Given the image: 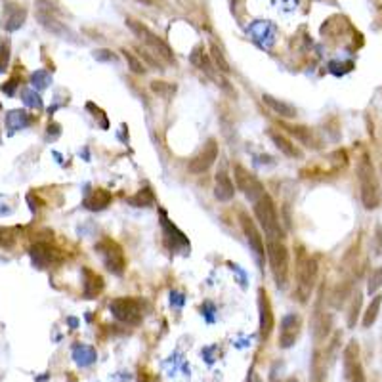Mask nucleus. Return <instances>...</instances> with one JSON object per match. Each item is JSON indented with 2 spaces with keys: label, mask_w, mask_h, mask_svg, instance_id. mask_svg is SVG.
Returning <instances> with one entry per match:
<instances>
[{
  "label": "nucleus",
  "mask_w": 382,
  "mask_h": 382,
  "mask_svg": "<svg viewBox=\"0 0 382 382\" xmlns=\"http://www.w3.org/2000/svg\"><path fill=\"white\" fill-rule=\"evenodd\" d=\"M357 180H360V197L367 211H375L382 203V190L376 176L373 161L367 153H363L357 163Z\"/></svg>",
  "instance_id": "obj_1"
},
{
  "label": "nucleus",
  "mask_w": 382,
  "mask_h": 382,
  "mask_svg": "<svg viewBox=\"0 0 382 382\" xmlns=\"http://www.w3.org/2000/svg\"><path fill=\"white\" fill-rule=\"evenodd\" d=\"M254 216L258 220L260 228L264 230L268 239H285V232L281 228V222L277 218V211L270 195H262V197L254 203Z\"/></svg>",
  "instance_id": "obj_2"
},
{
  "label": "nucleus",
  "mask_w": 382,
  "mask_h": 382,
  "mask_svg": "<svg viewBox=\"0 0 382 382\" xmlns=\"http://www.w3.org/2000/svg\"><path fill=\"white\" fill-rule=\"evenodd\" d=\"M315 281H317V262L312 256L302 254L296 258V301L306 304L314 293Z\"/></svg>",
  "instance_id": "obj_3"
},
{
  "label": "nucleus",
  "mask_w": 382,
  "mask_h": 382,
  "mask_svg": "<svg viewBox=\"0 0 382 382\" xmlns=\"http://www.w3.org/2000/svg\"><path fill=\"white\" fill-rule=\"evenodd\" d=\"M268 258L272 268L273 279L279 289H285L289 279V251L279 239H268Z\"/></svg>",
  "instance_id": "obj_4"
},
{
  "label": "nucleus",
  "mask_w": 382,
  "mask_h": 382,
  "mask_svg": "<svg viewBox=\"0 0 382 382\" xmlns=\"http://www.w3.org/2000/svg\"><path fill=\"white\" fill-rule=\"evenodd\" d=\"M126 25L132 33L136 34L138 39L145 44V46H150L155 55L159 58H164L166 62H174V54H172V48L163 41V39H159L157 34L153 33L150 27H145V23H140L136 20H126Z\"/></svg>",
  "instance_id": "obj_5"
},
{
  "label": "nucleus",
  "mask_w": 382,
  "mask_h": 382,
  "mask_svg": "<svg viewBox=\"0 0 382 382\" xmlns=\"http://www.w3.org/2000/svg\"><path fill=\"white\" fill-rule=\"evenodd\" d=\"M96 253L103 262V266L107 268L111 273L123 275L124 270H126V258H124L123 249L119 243H115L113 239H102L96 245Z\"/></svg>",
  "instance_id": "obj_6"
},
{
  "label": "nucleus",
  "mask_w": 382,
  "mask_h": 382,
  "mask_svg": "<svg viewBox=\"0 0 382 382\" xmlns=\"http://www.w3.org/2000/svg\"><path fill=\"white\" fill-rule=\"evenodd\" d=\"M111 314L115 315L117 320L123 321L126 325H138L143 317L142 302L138 298H130V296H121L111 302Z\"/></svg>",
  "instance_id": "obj_7"
},
{
  "label": "nucleus",
  "mask_w": 382,
  "mask_h": 382,
  "mask_svg": "<svg viewBox=\"0 0 382 382\" xmlns=\"http://www.w3.org/2000/svg\"><path fill=\"white\" fill-rule=\"evenodd\" d=\"M233 176H235V182H237V190L245 195L249 201L256 203L264 193V185L260 184V180L254 174L246 171L243 164H235L233 166Z\"/></svg>",
  "instance_id": "obj_8"
},
{
  "label": "nucleus",
  "mask_w": 382,
  "mask_h": 382,
  "mask_svg": "<svg viewBox=\"0 0 382 382\" xmlns=\"http://www.w3.org/2000/svg\"><path fill=\"white\" fill-rule=\"evenodd\" d=\"M344 376L348 382H365V371L362 363V350L355 341L344 348Z\"/></svg>",
  "instance_id": "obj_9"
},
{
  "label": "nucleus",
  "mask_w": 382,
  "mask_h": 382,
  "mask_svg": "<svg viewBox=\"0 0 382 382\" xmlns=\"http://www.w3.org/2000/svg\"><path fill=\"white\" fill-rule=\"evenodd\" d=\"M241 228H243V232H245V237L249 241V246H251V251L254 253L256 260H258L260 266H264V258H266V246H264V241L260 237L258 228L254 225L253 218L245 214V212H241Z\"/></svg>",
  "instance_id": "obj_10"
},
{
  "label": "nucleus",
  "mask_w": 382,
  "mask_h": 382,
  "mask_svg": "<svg viewBox=\"0 0 382 382\" xmlns=\"http://www.w3.org/2000/svg\"><path fill=\"white\" fill-rule=\"evenodd\" d=\"M216 159H218V143H216V140H212L211 138V140L203 145V150L199 151L197 155L191 159L190 172H193V174H203V172H206L211 169Z\"/></svg>",
  "instance_id": "obj_11"
},
{
  "label": "nucleus",
  "mask_w": 382,
  "mask_h": 382,
  "mask_svg": "<svg viewBox=\"0 0 382 382\" xmlns=\"http://www.w3.org/2000/svg\"><path fill=\"white\" fill-rule=\"evenodd\" d=\"M301 315L298 314H289L281 321V331H279V346L281 348H291L296 338L301 336Z\"/></svg>",
  "instance_id": "obj_12"
},
{
  "label": "nucleus",
  "mask_w": 382,
  "mask_h": 382,
  "mask_svg": "<svg viewBox=\"0 0 382 382\" xmlns=\"http://www.w3.org/2000/svg\"><path fill=\"white\" fill-rule=\"evenodd\" d=\"M258 310H260V341L266 342L273 331V310L272 302L268 298L264 289L258 291Z\"/></svg>",
  "instance_id": "obj_13"
},
{
  "label": "nucleus",
  "mask_w": 382,
  "mask_h": 382,
  "mask_svg": "<svg viewBox=\"0 0 382 382\" xmlns=\"http://www.w3.org/2000/svg\"><path fill=\"white\" fill-rule=\"evenodd\" d=\"M331 327H333V317L327 312H321L320 308H317L314 317H312V333H314L315 341H325L329 333H331Z\"/></svg>",
  "instance_id": "obj_14"
},
{
  "label": "nucleus",
  "mask_w": 382,
  "mask_h": 382,
  "mask_svg": "<svg viewBox=\"0 0 382 382\" xmlns=\"http://www.w3.org/2000/svg\"><path fill=\"white\" fill-rule=\"evenodd\" d=\"M25 8L18 6V4H8L4 8V15H2V27L8 31H15L21 27V23L25 21Z\"/></svg>",
  "instance_id": "obj_15"
},
{
  "label": "nucleus",
  "mask_w": 382,
  "mask_h": 382,
  "mask_svg": "<svg viewBox=\"0 0 382 382\" xmlns=\"http://www.w3.org/2000/svg\"><path fill=\"white\" fill-rule=\"evenodd\" d=\"M214 195L222 203H228V201H232L235 197V187H233L232 180H230V176L224 171H220L216 174V180H214Z\"/></svg>",
  "instance_id": "obj_16"
},
{
  "label": "nucleus",
  "mask_w": 382,
  "mask_h": 382,
  "mask_svg": "<svg viewBox=\"0 0 382 382\" xmlns=\"http://www.w3.org/2000/svg\"><path fill=\"white\" fill-rule=\"evenodd\" d=\"M270 138L273 140V143H275V147L279 151H283V155H286V157H293V159H301L302 157V151L296 147V145H293L291 143V140L286 136H283L281 132H275V130H270Z\"/></svg>",
  "instance_id": "obj_17"
},
{
  "label": "nucleus",
  "mask_w": 382,
  "mask_h": 382,
  "mask_svg": "<svg viewBox=\"0 0 382 382\" xmlns=\"http://www.w3.org/2000/svg\"><path fill=\"white\" fill-rule=\"evenodd\" d=\"M55 256H58V254H55L54 249L48 245H37L31 249V258H33V262L39 268L50 266V264L55 260Z\"/></svg>",
  "instance_id": "obj_18"
},
{
  "label": "nucleus",
  "mask_w": 382,
  "mask_h": 382,
  "mask_svg": "<svg viewBox=\"0 0 382 382\" xmlns=\"http://www.w3.org/2000/svg\"><path fill=\"white\" fill-rule=\"evenodd\" d=\"M264 103H266L268 107H272L277 115H281L283 119H294L296 117V110H294V105H291V103L283 102V100H277V98H273V96L270 94H264Z\"/></svg>",
  "instance_id": "obj_19"
},
{
  "label": "nucleus",
  "mask_w": 382,
  "mask_h": 382,
  "mask_svg": "<svg viewBox=\"0 0 382 382\" xmlns=\"http://www.w3.org/2000/svg\"><path fill=\"white\" fill-rule=\"evenodd\" d=\"M111 193L107 190H96L90 193V197L84 201V206H88L90 211H103L105 206L111 205Z\"/></svg>",
  "instance_id": "obj_20"
},
{
  "label": "nucleus",
  "mask_w": 382,
  "mask_h": 382,
  "mask_svg": "<svg viewBox=\"0 0 382 382\" xmlns=\"http://www.w3.org/2000/svg\"><path fill=\"white\" fill-rule=\"evenodd\" d=\"M286 130H289L294 138H298L306 147H312V150H317V147H320V142H317L314 136V130L306 129V126H286Z\"/></svg>",
  "instance_id": "obj_21"
},
{
  "label": "nucleus",
  "mask_w": 382,
  "mask_h": 382,
  "mask_svg": "<svg viewBox=\"0 0 382 382\" xmlns=\"http://www.w3.org/2000/svg\"><path fill=\"white\" fill-rule=\"evenodd\" d=\"M103 289V279L98 275V273L90 272V270H84V294L88 298H94L96 294L100 293Z\"/></svg>",
  "instance_id": "obj_22"
},
{
  "label": "nucleus",
  "mask_w": 382,
  "mask_h": 382,
  "mask_svg": "<svg viewBox=\"0 0 382 382\" xmlns=\"http://www.w3.org/2000/svg\"><path fill=\"white\" fill-rule=\"evenodd\" d=\"M381 306H382V294H375V298L371 301L367 312H365V315H363V321H362L363 329H369L371 325H375V321L378 320V314H381Z\"/></svg>",
  "instance_id": "obj_23"
},
{
  "label": "nucleus",
  "mask_w": 382,
  "mask_h": 382,
  "mask_svg": "<svg viewBox=\"0 0 382 382\" xmlns=\"http://www.w3.org/2000/svg\"><path fill=\"white\" fill-rule=\"evenodd\" d=\"M325 373H327V365L320 352H315L312 357V382H325Z\"/></svg>",
  "instance_id": "obj_24"
},
{
  "label": "nucleus",
  "mask_w": 382,
  "mask_h": 382,
  "mask_svg": "<svg viewBox=\"0 0 382 382\" xmlns=\"http://www.w3.org/2000/svg\"><path fill=\"white\" fill-rule=\"evenodd\" d=\"M362 293H357L354 296V301H352V308H350V314H348V327L354 329L355 327V321H357V315H360V308H362Z\"/></svg>",
  "instance_id": "obj_25"
},
{
  "label": "nucleus",
  "mask_w": 382,
  "mask_h": 382,
  "mask_svg": "<svg viewBox=\"0 0 382 382\" xmlns=\"http://www.w3.org/2000/svg\"><path fill=\"white\" fill-rule=\"evenodd\" d=\"M153 201H155V197H153V193H151L150 190L138 191L136 197L130 199V203H132V205H136V206H150Z\"/></svg>",
  "instance_id": "obj_26"
},
{
  "label": "nucleus",
  "mask_w": 382,
  "mask_h": 382,
  "mask_svg": "<svg viewBox=\"0 0 382 382\" xmlns=\"http://www.w3.org/2000/svg\"><path fill=\"white\" fill-rule=\"evenodd\" d=\"M381 286H382V268H375L373 273H371V277H369V285H367L369 294H373V296H375V293L381 289Z\"/></svg>",
  "instance_id": "obj_27"
},
{
  "label": "nucleus",
  "mask_w": 382,
  "mask_h": 382,
  "mask_svg": "<svg viewBox=\"0 0 382 382\" xmlns=\"http://www.w3.org/2000/svg\"><path fill=\"white\" fill-rule=\"evenodd\" d=\"M123 54H124V58H126V62H129L130 71H132V73H136V75H142L145 69H143L142 62H140V60L136 58V54H132V52H130V50H126V48L123 50Z\"/></svg>",
  "instance_id": "obj_28"
},
{
  "label": "nucleus",
  "mask_w": 382,
  "mask_h": 382,
  "mask_svg": "<svg viewBox=\"0 0 382 382\" xmlns=\"http://www.w3.org/2000/svg\"><path fill=\"white\" fill-rule=\"evenodd\" d=\"M151 88L155 90V92H157V94H161V96H166V98H171L172 94H174V84H171V82H159V81H155V82H151Z\"/></svg>",
  "instance_id": "obj_29"
},
{
  "label": "nucleus",
  "mask_w": 382,
  "mask_h": 382,
  "mask_svg": "<svg viewBox=\"0 0 382 382\" xmlns=\"http://www.w3.org/2000/svg\"><path fill=\"white\" fill-rule=\"evenodd\" d=\"M10 62V42H0V73L6 71Z\"/></svg>",
  "instance_id": "obj_30"
},
{
  "label": "nucleus",
  "mask_w": 382,
  "mask_h": 382,
  "mask_svg": "<svg viewBox=\"0 0 382 382\" xmlns=\"http://www.w3.org/2000/svg\"><path fill=\"white\" fill-rule=\"evenodd\" d=\"M212 58H214V62H216V65H218V69L222 71V73H230V65H228V62L224 60V55H222V52H220L218 48L212 46Z\"/></svg>",
  "instance_id": "obj_31"
},
{
  "label": "nucleus",
  "mask_w": 382,
  "mask_h": 382,
  "mask_svg": "<svg viewBox=\"0 0 382 382\" xmlns=\"http://www.w3.org/2000/svg\"><path fill=\"white\" fill-rule=\"evenodd\" d=\"M376 243L375 246V254L376 256H381L382 254V225L378 224L375 228V233H373V245Z\"/></svg>",
  "instance_id": "obj_32"
},
{
  "label": "nucleus",
  "mask_w": 382,
  "mask_h": 382,
  "mask_svg": "<svg viewBox=\"0 0 382 382\" xmlns=\"http://www.w3.org/2000/svg\"><path fill=\"white\" fill-rule=\"evenodd\" d=\"M138 52H140V55H142V60H145V63L150 65V67L153 69H161V65H159V62L153 58V55L150 54V52H145V50H142V48H138Z\"/></svg>",
  "instance_id": "obj_33"
},
{
  "label": "nucleus",
  "mask_w": 382,
  "mask_h": 382,
  "mask_svg": "<svg viewBox=\"0 0 382 382\" xmlns=\"http://www.w3.org/2000/svg\"><path fill=\"white\" fill-rule=\"evenodd\" d=\"M138 2H142V4H153V0H138Z\"/></svg>",
  "instance_id": "obj_34"
},
{
  "label": "nucleus",
  "mask_w": 382,
  "mask_h": 382,
  "mask_svg": "<svg viewBox=\"0 0 382 382\" xmlns=\"http://www.w3.org/2000/svg\"><path fill=\"white\" fill-rule=\"evenodd\" d=\"M256 382H258V381H256Z\"/></svg>",
  "instance_id": "obj_35"
}]
</instances>
